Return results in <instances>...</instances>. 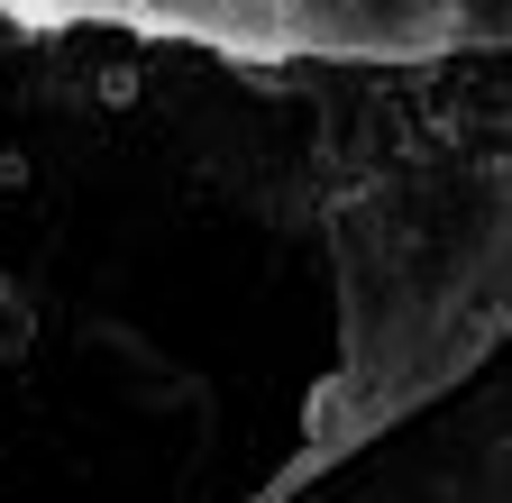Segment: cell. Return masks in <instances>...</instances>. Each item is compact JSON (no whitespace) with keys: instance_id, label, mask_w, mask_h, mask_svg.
<instances>
[]
</instances>
